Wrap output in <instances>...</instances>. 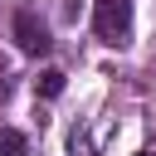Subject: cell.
I'll use <instances>...</instances> for the list:
<instances>
[{
	"label": "cell",
	"mask_w": 156,
	"mask_h": 156,
	"mask_svg": "<svg viewBox=\"0 0 156 156\" xmlns=\"http://www.w3.org/2000/svg\"><path fill=\"white\" fill-rule=\"evenodd\" d=\"M93 29H98L102 44L122 49V44L132 39V0H98V10H93Z\"/></svg>",
	"instance_id": "obj_1"
},
{
	"label": "cell",
	"mask_w": 156,
	"mask_h": 156,
	"mask_svg": "<svg viewBox=\"0 0 156 156\" xmlns=\"http://www.w3.org/2000/svg\"><path fill=\"white\" fill-rule=\"evenodd\" d=\"M10 29H15V44H20V54H29V58H39V54H49V49H54V39H49V24H44L34 10H15Z\"/></svg>",
	"instance_id": "obj_2"
},
{
	"label": "cell",
	"mask_w": 156,
	"mask_h": 156,
	"mask_svg": "<svg viewBox=\"0 0 156 156\" xmlns=\"http://www.w3.org/2000/svg\"><path fill=\"white\" fill-rule=\"evenodd\" d=\"M34 93H39V98H58V93H63V68H44V73L34 78Z\"/></svg>",
	"instance_id": "obj_3"
},
{
	"label": "cell",
	"mask_w": 156,
	"mask_h": 156,
	"mask_svg": "<svg viewBox=\"0 0 156 156\" xmlns=\"http://www.w3.org/2000/svg\"><path fill=\"white\" fill-rule=\"evenodd\" d=\"M0 156H29V141H24V132H15V127H0Z\"/></svg>",
	"instance_id": "obj_4"
},
{
	"label": "cell",
	"mask_w": 156,
	"mask_h": 156,
	"mask_svg": "<svg viewBox=\"0 0 156 156\" xmlns=\"http://www.w3.org/2000/svg\"><path fill=\"white\" fill-rule=\"evenodd\" d=\"M68 146H73V156H88V141H83L78 132H73V141H68Z\"/></svg>",
	"instance_id": "obj_5"
},
{
	"label": "cell",
	"mask_w": 156,
	"mask_h": 156,
	"mask_svg": "<svg viewBox=\"0 0 156 156\" xmlns=\"http://www.w3.org/2000/svg\"><path fill=\"white\" fill-rule=\"evenodd\" d=\"M136 156H156V151H136Z\"/></svg>",
	"instance_id": "obj_6"
}]
</instances>
